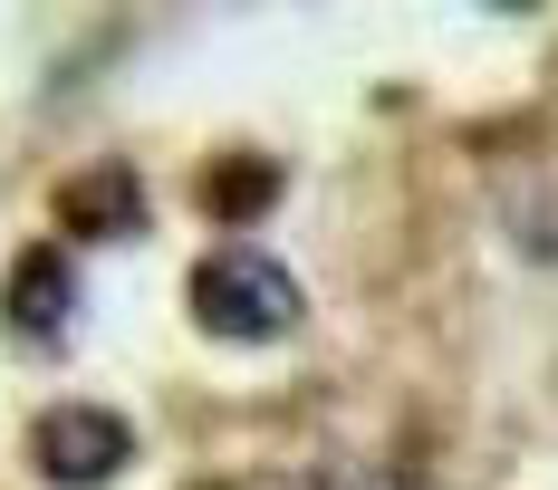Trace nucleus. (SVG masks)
I'll use <instances>...</instances> for the list:
<instances>
[{"label":"nucleus","instance_id":"obj_5","mask_svg":"<svg viewBox=\"0 0 558 490\" xmlns=\"http://www.w3.org/2000/svg\"><path fill=\"white\" fill-rule=\"evenodd\" d=\"M270 193H279V173H270V163H251V155H231V163L203 173V212H222V221H251Z\"/></svg>","mask_w":558,"mask_h":490},{"label":"nucleus","instance_id":"obj_2","mask_svg":"<svg viewBox=\"0 0 558 490\" xmlns=\"http://www.w3.org/2000/svg\"><path fill=\"white\" fill-rule=\"evenodd\" d=\"M29 462L58 490H97V481H116L135 462V433H125V414H107V404H49L39 433H29Z\"/></svg>","mask_w":558,"mask_h":490},{"label":"nucleus","instance_id":"obj_3","mask_svg":"<svg viewBox=\"0 0 558 490\" xmlns=\"http://www.w3.org/2000/svg\"><path fill=\"white\" fill-rule=\"evenodd\" d=\"M68 308H77V270H68V250H58V241L20 250V260H10V289H0V318H10V336L49 346V336H68Z\"/></svg>","mask_w":558,"mask_h":490},{"label":"nucleus","instance_id":"obj_1","mask_svg":"<svg viewBox=\"0 0 558 490\" xmlns=\"http://www.w3.org/2000/svg\"><path fill=\"white\" fill-rule=\"evenodd\" d=\"M183 298H193V318L213 327V336H231V346H270V336L299 327V279L279 270L270 250H251V241L213 250Z\"/></svg>","mask_w":558,"mask_h":490},{"label":"nucleus","instance_id":"obj_4","mask_svg":"<svg viewBox=\"0 0 558 490\" xmlns=\"http://www.w3.org/2000/svg\"><path fill=\"white\" fill-rule=\"evenodd\" d=\"M58 231H77V241H135V231H145L135 173H125V163H97V173L58 183Z\"/></svg>","mask_w":558,"mask_h":490}]
</instances>
